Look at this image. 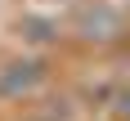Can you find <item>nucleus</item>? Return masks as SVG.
I'll list each match as a JSON object with an SVG mask.
<instances>
[{
    "label": "nucleus",
    "instance_id": "obj_3",
    "mask_svg": "<svg viewBox=\"0 0 130 121\" xmlns=\"http://www.w3.org/2000/svg\"><path fill=\"white\" fill-rule=\"evenodd\" d=\"M23 36L36 40V45H50V40L58 36V23H50V18H27V23H23Z\"/></svg>",
    "mask_w": 130,
    "mask_h": 121
},
{
    "label": "nucleus",
    "instance_id": "obj_4",
    "mask_svg": "<svg viewBox=\"0 0 130 121\" xmlns=\"http://www.w3.org/2000/svg\"><path fill=\"white\" fill-rule=\"evenodd\" d=\"M112 112H117V121H130V90L117 99V108H112Z\"/></svg>",
    "mask_w": 130,
    "mask_h": 121
},
{
    "label": "nucleus",
    "instance_id": "obj_1",
    "mask_svg": "<svg viewBox=\"0 0 130 121\" xmlns=\"http://www.w3.org/2000/svg\"><path fill=\"white\" fill-rule=\"evenodd\" d=\"M121 31H126V13L108 0L81 5L76 18H72V36L85 40V45H112V40H121Z\"/></svg>",
    "mask_w": 130,
    "mask_h": 121
},
{
    "label": "nucleus",
    "instance_id": "obj_2",
    "mask_svg": "<svg viewBox=\"0 0 130 121\" xmlns=\"http://www.w3.org/2000/svg\"><path fill=\"white\" fill-rule=\"evenodd\" d=\"M45 76H50L45 58H36V54H13V58L0 63V99L5 103H23V99H31L45 85Z\"/></svg>",
    "mask_w": 130,
    "mask_h": 121
}]
</instances>
